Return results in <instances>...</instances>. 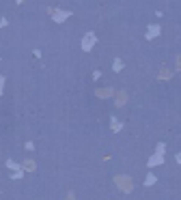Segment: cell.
I'll return each instance as SVG.
<instances>
[{"label":"cell","instance_id":"6da1fadb","mask_svg":"<svg viewBox=\"0 0 181 200\" xmlns=\"http://www.w3.org/2000/svg\"><path fill=\"white\" fill-rule=\"evenodd\" d=\"M93 43H95V35L89 32V35L82 39V50H90V48H93Z\"/></svg>","mask_w":181,"mask_h":200},{"label":"cell","instance_id":"7a4b0ae2","mask_svg":"<svg viewBox=\"0 0 181 200\" xmlns=\"http://www.w3.org/2000/svg\"><path fill=\"white\" fill-rule=\"evenodd\" d=\"M67 15H69V13H63V11H56V13H54V19H56V22H63V19H65Z\"/></svg>","mask_w":181,"mask_h":200},{"label":"cell","instance_id":"3957f363","mask_svg":"<svg viewBox=\"0 0 181 200\" xmlns=\"http://www.w3.org/2000/svg\"><path fill=\"white\" fill-rule=\"evenodd\" d=\"M2 86H4V78L0 75V95H2Z\"/></svg>","mask_w":181,"mask_h":200}]
</instances>
